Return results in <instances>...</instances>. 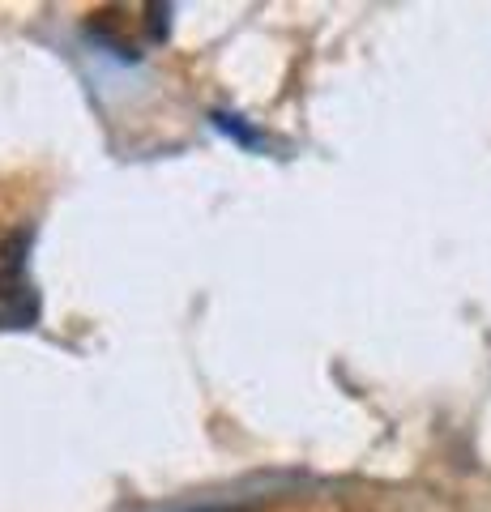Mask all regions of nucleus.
<instances>
[{"label": "nucleus", "instance_id": "nucleus-1", "mask_svg": "<svg viewBox=\"0 0 491 512\" xmlns=\"http://www.w3.org/2000/svg\"><path fill=\"white\" fill-rule=\"evenodd\" d=\"M30 231L0 235V333H18L39 325V291L26 269Z\"/></svg>", "mask_w": 491, "mask_h": 512}]
</instances>
